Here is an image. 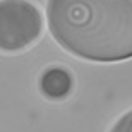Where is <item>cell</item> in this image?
Masks as SVG:
<instances>
[{"mask_svg": "<svg viewBox=\"0 0 132 132\" xmlns=\"http://www.w3.org/2000/svg\"><path fill=\"white\" fill-rule=\"evenodd\" d=\"M109 132H132V109L123 112L109 128Z\"/></svg>", "mask_w": 132, "mask_h": 132, "instance_id": "277c9868", "label": "cell"}, {"mask_svg": "<svg viewBox=\"0 0 132 132\" xmlns=\"http://www.w3.org/2000/svg\"><path fill=\"white\" fill-rule=\"evenodd\" d=\"M45 22L58 47L78 60L132 58V0H47Z\"/></svg>", "mask_w": 132, "mask_h": 132, "instance_id": "6da1fadb", "label": "cell"}, {"mask_svg": "<svg viewBox=\"0 0 132 132\" xmlns=\"http://www.w3.org/2000/svg\"><path fill=\"white\" fill-rule=\"evenodd\" d=\"M38 92L51 103H62L72 96L76 89V78L71 67L63 63H49L44 67L36 80Z\"/></svg>", "mask_w": 132, "mask_h": 132, "instance_id": "3957f363", "label": "cell"}, {"mask_svg": "<svg viewBox=\"0 0 132 132\" xmlns=\"http://www.w3.org/2000/svg\"><path fill=\"white\" fill-rule=\"evenodd\" d=\"M47 29L45 11L35 0H0V53L22 54Z\"/></svg>", "mask_w": 132, "mask_h": 132, "instance_id": "7a4b0ae2", "label": "cell"}]
</instances>
